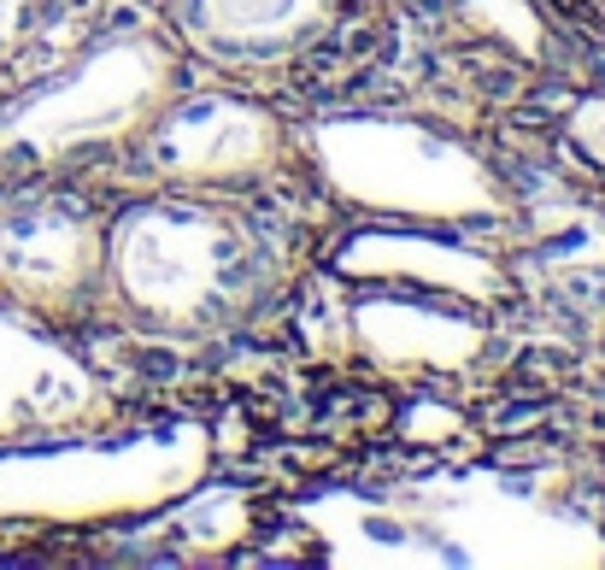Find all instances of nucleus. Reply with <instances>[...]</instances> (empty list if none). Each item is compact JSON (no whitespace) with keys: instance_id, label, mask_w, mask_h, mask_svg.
I'll use <instances>...</instances> for the list:
<instances>
[{"instance_id":"nucleus-1","label":"nucleus","mask_w":605,"mask_h":570,"mask_svg":"<svg viewBox=\"0 0 605 570\" xmlns=\"http://www.w3.org/2000/svg\"><path fill=\"white\" fill-rule=\"evenodd\" d=\"M107 276L142 318L212 330L271 283V235L235 206L147 200L107 223Z\"/></svg>"},{"instance_id":"nucleus-2","label":"nucleus","mask_w":605,"mask_h":570,"mask_svg":"<svg viewBox=\"0 0 605 570\" xmlns=\"http://www.w3.org/2000/svg\"><path fill=\"white\" fill-rule=\"evenodd\" d=\"M107 283V223L72 188L19 183L0 195V295L36 318H72Z\"/></svg>"},{"instance_id":"nucleus-3","label":"nucleus","mask_w":605,"mask_h":570,"mask_svg":"<svg viewBox=\"0 0 605 570\" xmlns=\"http://www.w3.org/2000/svg\"><path fill=\"white\" fill-rule=\"evenodd\" d=\"M336 0H177L183 42L223 72H265L330 24Z\"/></svg>"},{"instance_id":"nucleus-4","label":"nucleus","mask_w":605,"mask_h":570,"mask_svg":"<svg viewBox=\"0 0 605 570\" xmlns=\"http://www.w3.org/2000/svg\"><path fill=\"white\" fill-rule=\"evenodd\" d=\"M276 147V130L265 112L248 107H223V100H195L183 112L160 118V171H177V177H235V171H253L265 153Z\"/></svg>"},{"instance_id":"nucleus-5","label":"nucleus","mask_w":605,"mask_h":570,"mask_svg":"<svg viewBox=\"0 0 605 570\" xmlns=\"http://www.w3.org/2000/svg\"><path fill=\"white\" fill-rule=\"evenodd\" d=\"M570 130H576V142H582L587 153H594L600 165H605V100H600V107H582Z\"/></svg>"},{"instance_id":"nucleus-6","label":"nucleus","mask_w":605,"mask_h":570,"mask_svg":"<svg viewBox=\"0 0 605 570\" xmlns=\"http://www.w3.org/2000/svg\"><path fill=\"white\" fill-rule=\"evenodd\" d=\"M24 36V0H0V54Z\"/></svg>"},{"instance_id":"nucleus-7","label":"nucleus","mask_w":605,"mask_h":570,"mask_svg":"<svg viewBox=\"0 0 605 570\" xmlns=\"http://www.w3.org/2000/svg\"><path fill=\"white\" fill-rule=\"evenodd\" d=\"M576 7L587 12V19H600V24H605V0H576Z\"/></svg>"}]
</instances>
